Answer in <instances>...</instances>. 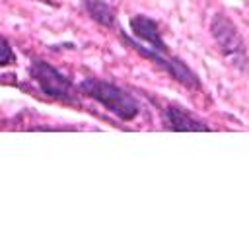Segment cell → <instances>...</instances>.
Wrapping results in <instances>:
<instances>
[{
	"label": "cell",
	"mask_w": 249,
	"mask_h": 249,
	"mask_svg": "<svg viewBox=\"0 0 249 249\" xmlns=\"http://www.w3.org/2000/svg\"><path fill=\"white\" fill-rule=\"evenodd\" d=\"M165 123L173 130H208V126L202 121H198L196 117H193L177 105H169L165 109Z\"/></svg>",
	"instance_id": "cell-6"
},
{
	"label": "cell",
	"mask_w": 249,
	"mask_h": 249,
	"mask_svg": "<svg viewBox=\"0 0 249 249\" xmlns=\"http://www.w3.org/2000/svg\"><path fill=\"white\" fill-rule=\"evenodd\" d=\"M130 29H132L136 41L150 43V45H152L150 49H154V51L160 53V54H167V53H169V51H167V45L163 43V39H161V35H160L158 23H156L152 18L142 16V14L130 18Z\"/></svg>",
	"instance_id": "cell-4"
},
{
	"label": "cell",
	"mask_w": 249,
	"mask_h": 249,
	"mask_svg": "<svg viewBox=\"0 0 249 249\" xmlns=\"http://www.w3.org/2000/svg\"><path fill=\"white\" fill-rule=\"evenodd\" d=\"M84 6L88 10V14L101 25L105 27H113L115 19H117V12L111 4H107L105 0H84Z\"/></svg>",
	"instance_id": "cell-7"
},
{
	"label": "cell",
	"mask_w": 249,
	"mask_h": 249,
	"mask_svg": "<svg viewBox=\"0 0 249 249\" xmlns=\"http://www.w3.org/2000/svg\"><path fill=\"white\" fill-rule=\"evenodd\" d=\"M212 33L216 37V41L220 43V47L224 49V53H235L241 49V39L237 35V29L235 25L226 19L224 16H216L214 21H212Z\"/></svg>",
	"instance_id": "cell-5"
},
{
	"label": "cell",
	"mask_w": 249,
	"mask_h": 249,
	"mask_svg": "<svg viewBox=\"0 0 249 249\" xmlns=\"http://www.w3.org/2000/svg\"><path fill=\"white\" fill-rule=\"evenodd\" d=\"M123 39H124V43H126L128 47H132L138 54H142L144 58H148V60H152L154 64H158L160 68H163V70H165L173 80H177L179 84H183V86H187V88H200V82H198L196 74H195L191 68H187L179 58L167 56V54H160V53H156L154 49L144 47L142 43H138L136 39H132V37H128V35H123Z\"/></svg>",
	"instance_id": "cell-3"
},
{
	"label": "cell",
	"mask_w": 249,
	"mask_h": 249,
	"mask_svg": "<svg viewBox=\"0 0 249 249\" xmlns=\"http://www.w3.org/2000/svg\"><path fill=\"white\" fill-rule=\"evenodd\" d=\"M2 43H4V56H2L0 64H2V66H8V64L16 62V56L12 54V49H10V43H8V39H2Z\"/></svg>",
	"instance_id": "cell-8"
},
{
	"label": "cell",
	"mask_w": 249,
	"mask_h": 249,
	"mask_svg": "<svg viewBox=\"0 0 249 249\" xmlns=\"http://www.w3.org/2000/svg\"><path fill=\"white\" fill-rule=\"evenodd\" d=\"M29 76L37 82L45 95L54 97L62 103H80V95L74 84L51 64L43 60H33L29 66Z\"/></svg>",
	"instance_id": "cell-2"
},
{
	"label": "cell",
	"mask_w": 249,
	"mask_h": 249,
	"mask_svg": "<svg viewBox=\"0 0 249 249\" xmlns=\"http://www.w3.org/2000/svg\"><path fill=\"white\" fill-rule=\"evenodd\" d=\"M80 91L84 95L99 101L107 111H111L113 115H117L123 121H132L138 115V111H140L136 99L128 91L121 89L115 84L97 80V78H86V80H82L80 82Z\"/></svg>",
	"instance_id": "cell-1"
}]
</instances>
